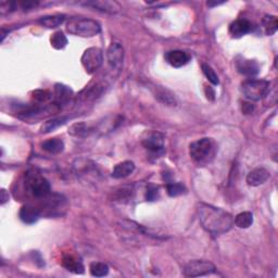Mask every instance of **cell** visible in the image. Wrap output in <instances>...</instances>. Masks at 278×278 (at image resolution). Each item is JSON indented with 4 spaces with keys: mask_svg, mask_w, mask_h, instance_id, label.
<instances>
[{
    "mask_svg": "<svg viewBox=\"0 0 278 278\" xmlns=\"http://www.w3.org/2000/svg\"><path fill=\"white\" fill-rule=\"evenodd\" d=\"M198 216L202 227L214 236L227 233L233 227L234 218L226 211L207 203L198 204Z\"/></svg>",
    "mask_w": 278,
    "mask_h": 278,
    "instance_id": "obj_1",
    "label": "cell"
},
{
    "mask_svg": "<svg viewBox=\"0 0 278 278\" xmlns=\"http://www.w3.org/2000/svg\"><path fill=\"white\" fill-rule=\"evenodd\" d=\"M215 153L214 141L211 138H201L189 146L190 158L198 164H205L213 159Z\"/></svg>",
    "mask_w": 278,
    "mask_h": 278,
    "instance_id": "obj_2",
    "label": "cell"
},
{
    "mask_svg": "<svg viewBox=\"0 0 278 278\" xmlns=\"http://www.w3.org/2000/svg\"><path fill=\"white\" fill-rule=\"evenodd\" d=\"M66 30L72 35L81 37H94L101 32V27L91 19H71L66 24Z\"/></svg>",
    "mask_w": 278,
    "mask_h": 278,
    "instance_id": "obj_3",
    "label": "cell"
},
{
    "mask_svg": "<svg viewBox=\"0 0 278 278\" xmlns=\"http://www.w3.org/2000/svg\"><path fill=\"white\" fill-rule=\"evenodd\" d=\"M25 189L36 199H44L50 195V184L42 175L29 172L25 176Z\"/></svg>",
    "mask_w": 278,
    "mask_h": 278,
    "instance_id": "obj_4",
    "label": "cell"
},
{
    "mask_svg": "<svg viewBox=\"0 0 278 278\" xmlns=\"http://www.w3.org/2000/svg\"><path fill=\"white\" fill-rule=\"evenodd\" d=\"M270 90V82L264 80H247L241 84L244 96L251 101H259L267 95Z\"/></svg>",
    "mask_w": 278,
    "mask_h": 278,
    "instance_id": "obj_5",
    "label": "cell"
},
{
    "mask_svg": "<svg viewBox=\"0 0 278 278\" xmlns=\"http://www.w3.org/2000/svg\"><path fill=\"white\" fill-rule=\"evenodd\" d=\"M102 63H104V54L100 48H88L82 56V64L88 74L95 73L99 70Z\"/></svg>",
    "mask_w": 278,
    "mask_h": 278,
    "instance_id": "obj_6",
    "label": "cell"
},
{
    "mask_svg": "<svg viewBox=\"0 0 278 278\" xmlns=\"http://www.w3.org/2000/svg\"><path fill=\"white\" fill-rule=\"evenodd\" d=\"M215 266L209 261L204 260H195L190 261L189 263L185 266L184 274L187 277H199L210 275L215 272Z\"/></svg>",
    "mask_w": 278,
    "mask_h": 278,
    "instance_id": "obj_7",
    "label": "cell"
},
{
    "mask_svg": "<svg viewBox=\"0 0 278 278\" xmlns=\"http://www.w3.org/2000/svg\"><path fill=\"white\" fill-rule=\"evenodd\" d=\"M164 140H166V137H164L163 134L159 132H151L148 134L147 137L142 139V145L150 152L159 153L163 152L164 150Z\"/></svg>",
    "mask_w": 278,
    "mask_h": 278,
    "instance_id": "obj_8",
    "label": "cell"
},
{
    "mask_svg": "<svg viewBox=\"0 0 278 278\" xmlns=\"http://www.w3.org/2000/svg\"><path fill=\"white\" fill-rule=\"evenodd\" d=\"M108 63L114 70H120L124 60V49L118 43H112L107 51Z\"/></svg>",
    "mask_w": 278,
    "mask_h": 278,
    "instance_id": "obj_9",
    "label": "cell"
},
{
    "mask_svg": "<svg viewBox=\"0 0 278 278\" xmlns=\"http://www.w3.org/2000/svg\"><path fill=\"white\" fill-rule=\"evenodd\" d=\"M270 176L271 174L266 168L256 167L254 169H252V171L247 175V184L252 187L260 186V185L264 184L267 179L270 178Z\"/></svg>",
    "mask_w": 278,
    "mask_h": 278,
    "instance_id": "obj_10",
    "label": "cell"
},
{
    "mask_svg": "<svg viewBox=\"0 0 278 278\" xmlns=\"http://www.w3.org/2000/svg\"><path fill=\"white\" fill-rule=\"evenodd\" d=\"M252 28H253V25L250 21H248L247 19H238L236 20L235 22L230 24L229 27V33L235 38L243 37L244 35L250 33Z\"/></svg>",
    "mask_w": 278,
    "mask_h": 278,
    "instance_id": "obj_11",
    "label": "cell"
},
{
    "mask_svg": "<svg viewBox=\"0 0 278 278\" xmlns=\"http://www.w3.org/2000/svg\"><path fill=\"white\" fill-rule=\"evenodd\" d=\"M166 60L174 68H182L189 62L190 56L183 50H172L166 54Z\"/></svg>",
    "mask_w": 278,
    "mask_h": 278,
    "instance_id": "obj_12",
    "label": "cell"
},
{
    "mask_svg": "<svg viewBox=\"0 0 278 278\" xmlns=\"http://www.w3.org/2000/svg\"><path fill=\"white\" fill-rule=\"evenodd\" d=\"M236 68L240 74L248 77L255 76L260 71V66L257 64V62H255L254 60H248V59L237 60Z\"/></svg>",
    "mask_w": 278,
    "mask_h": 278,
    "instance_id": "obj_13",
    "label": "cell"
},
{
    "mask_svg": "<svg viewBox=\"0 0 278 278\" xmlns=\"http://www.w3.org/2000/svg\"><path fill=\"white\" fill-rule=\"evenodd\" d=\"M40 213V210L34 205L25 204L20 210V219L25 224H34L38 221Z\"/></svg>",
    "mask_w": 278,
    "mask_h": 278,
    "instance_id": "obj_14",
    "label": "cell"
},
{
    "mask_svg": "<svg viewBox=\"0 0 278 278\" xmlns=\"http://www.w3.org/2000/svg\"><path fill=\"white\" fill-rule=\"evenodd\" d=\"M72 96H73V91H72L70 87L63 84H56L55 86V98L56 106H65L71 100Z\"/></svg>",
    "mask_w": 278,
    "mask_h": 278,
    "instance_id": "obj_15",
    "label": "cell"
},
{
    "mask_svg": "<svg viewBox=\"0 0 278 278\" xmlns=\"http://www.w3.org/2000/svg\"><path fill=\"white\" fill-rule=\"evenodd\" d=\"M84 4L88 7H92L97 10L109 13H116L121 9L120 4L115 1H109V0H96V1H87Z\"/></svg>",
    "mask_w": 278,
    "mask_h": 278,
    "instance_id": "obj_16",
    "label": "cell"
},
{
    "mask_svg": "<svg viewBox=\"0 0 278 278\" xmlns=\"http://www.w3.org/2000/svg\"><path fill=\"white\" fill-rule=\"evenodd\" d=\"M135 171V164L132 161H124L116 164L113 168L112 172V177L121 179V178H125L127 176Z\"/></svg>",
    "mask_w": 278,
    "mask_h": 278,
    "instance_id": "obj_17",
    "label": "cell"
},
{
    "mask_svg": "<svg viewBox=\"0 0 278 278\" xmlns=\"http://www.w3.org/2000/svg\"><path fill=\"white\" fill-rule=\"evenodd\" d=\"M96 132V127L86 124V123H76L69 130V134L75 137H87Z\"/></svg>",
    "mask_w": 278,
    "mask_h": 278,
    "instance_id": "obj_18",
    "label": "cell"
},
{
    "mask_svg": "<svg viewBox=\"0 0 278 278\" xmlns=\"http://www.w3.org/2000/svg\"><path fill=\"white\" fill-rule=\"evenodd\" d=\"M68 121H69L68 116H59V117L51 118V120L45 122L43 126L40 127V133L47 134V133L53 132V131L56 130V128H59L60 126L64 125Z\"/></svg>",
    "mask_w": 278,
    "mask_h": 278,
    "instance_id": "obj_19",
    "label": "cell"
},
{
    "mask_svg": "<svg viewBox=\"0 0 278 278\" xmlns=\"http://www.w3.org/2000/svg\"><path fill=\"white\" fill-rule=\"evenodd\" d=\"M38 22L45 28H56L60 27V25L64 22V15H61V14L47 15V17L40 18L38 20Z\"/></svg>",
    "mask_w": 278,
    "mask_h": 278,
    "instance_id": "obj_20",
    "label": "cell"
},
{
    "mask_svg": "<svg viewBox=\"0 0 278 278\" xmlns=\"http://www.w3.org/2000/svg\"><path fill=\"white\" fill-rule=\"evenodd\" d=\"M42 147L45 151L53 153V154H56V153H60L63 151L64 142L59 138H54V139H49V140L45 141L42 145Z\"/></svg>",
    "mask_w": 278,
    "mask_h": 278,
    "instance_id": "obj_21",
    "label": "cell"
},
{
    "mask_svg": "<svg viewBox=\"0 0 278 278\" xmlns=\"http://www.w3.org/2000/svg\"><path fill=\"white\" fill-rule=\"evenodd\" d=\"M262 25H263L266 35H274L278 28V20L275 15H265L262 20Z\"/></svg>",
    "mask_w": 278,
    "mask_h": 278,
    "instance_id": "obj_22",
    "label": "cell"
},
{
    "mask_svg": "<svg viewBox=\"0 0 278 278\" xmlns=\"http://www.w3.org/2000/svg\"><path fill=\"white\" fill-rule=\"evenodd\" d=\"M253 223V214L251 212L239 213L234 220V224L239 228H248Z\"/></svg>",
    "mask_w": 278,
    "mask_h": 278,
    "instance_id": "obj_23",
    "label": "cell"
},
{
    "mask_svg": "<svg viewBox=\"0 0 278 278\" xmlns=\"http://www.w3.org/2000/svg\"><path fill=\"white\" fill-rule=\"evenodd\" d=\"M63 265L68 271H71L76 274H82L84 272V266L81 261H77L73 256L64 257Z\"/></svg>",
    "mask_w": 278,
    "mask_h": 278,
    "instance_id": "obj_24",
    "label": "cell"
},
{
    "mask_svg": "<svg viewBox=\"0 0 278 278\" xmlns=\"http://www.w3.org/2000/svg\"><path fill=\"white\" fill-rule=\"evenodd\" d=\"M90 274L95 277H104L109 273V266L102 262H94L89 267Z\"/></svg>",
    "mask_w": 278,
    "mask_h": 278,
    "instance_id": "obj_25",
    "label": "cell"
},
{
    "mask_svg": "<svg viewBox=\"0 0 278 278\" xmlns=\"http://www.w3.org/2000/svg\"><path fill=\"white\" fill-rule=\"evenodd\" d=\"M51 46L56 49H63L66 44H68V39H66L65 35L62 32L55 33L50 38Z\"/></svg>",
    "mask_w": 278,
    "mask_h": 278,
    "instance_id": "obj_26",
    "label": "cell"
},
{
    "mask_svg": "<svg viewBox=\"0 0 278 278\" xmlns=\"http://www.w3.org/2000/svg\"><path fill=\"white\" fill-rule=\"evenodd\" d=\"M201 68H202L203 74H204L205 77H207V79L209 80L210 83H212L213 85H219V84H220V80H219L218 75H216L214 70H213L212 68H211V66H210L209 64L202 63Z\"/></svg>",
    "mask_w": 278,
    "mask_h": 278,
    "instance_id": "obj_27",
    "label": "cell"
},
{
    "mask_svg": "<svg viewBox=\"0 0 278 278\" xmlns=\"http://www.w3.org/2000/svg\"><path fill=\"white\" fill-rule=\"evenodd\" d=\"M167 190L168 195H171V197H176V195H182L185 192V187L181 183H168L167 185Z\"/></svg>",
    "mask_w": 278,
    "mask_h": 278,
    "instance_id": "obj_28",
    "label": "cell"
},
{
    "mask_svg": "<svg viewBox=\"0 0 278 278\" xmlns=\"http://www.w3.org/2000/svg\"><path fill=\"white\" fill-rule=\"evenodd\" d=\"M156 98H158V99L160 100L161 102H163V104H167V105H175L174 97H173L171 94H169V92H168L167 90L161 89V90L157 91Z\"/></svg>",
    "mask_w": 278,
    "mask_h": 278,
    "instance_id": "obj_29",
    "label": "cell"
},
{
    "mask_svg": "<svg viewBox=\"0 0 278 278\" xmlns=\"http://www.w3.org/2000/svg\"><path fill=\"white\" fill-rule=\"evenodd\" d=\"M33 95L34 100L37 101L38 104H45L51 99V94L48 90H35Z\"/></svg>",
    "mask_w": 278,
    "mask_h": 278,
    "instance_id": "obj_30",
    "label": "cell"
},
{
    "mask_svg": "<svg viewBox=\"0 0 278 278\" xmlns=\"http://www.w3.org/2000/svg\"><path fill=\"white\" fill-rule=\"evenodd\" d=\"M158 197H159V187L153 186V185L148 186L146 192V199L148 201H154V200L158 199Z\"/></svg>",
    "mask_w": 278,
    "mask_h": 278,
    "instance_id": "obj_31",
    "label": "cell"
},
{
    "mask_svg": "<svg viewBox=\"0 0 278 278\" xmlns=\"http://www.w3.org/2000/svg\"><path fill=\"white\" fill-rule=\"evenodd\" d=\"M205 95H207L209 100H214L215 99V91L211 86L205 87Z\"/></svg>",
    "mask_w": 278,
    "mask_h": 278,
    "instance_id": "obj_32",
    "label": "cell"
},
{
    "mask_svg": "<svg viewBox=\"0 0 278 278\" xmlns=\"http://www.w3.org/2000/svg\"><path fill=\"white\" fill-rule=\"evenodd\" d=\"M6 195H7V192H6V190H4V189H2V190H1V203H2V204H3L4 202H6L7 200L9 199V195L7 197Z\"/></svg>",
    "mask_w": 278,
    "mask_h": 278,
    "instance_id": "obj_33",
    "label": "cell"
},
{
    "mask_svg": "<svg viewBox=\"0 0 278 278\" xmlns=\"http://www.w3.org/2000/svg\"><path fill=\"white\" fill-rule=\"evenodd\" d=\"M222 3H224V1H221V2H211V1H209L208 6L209 7H214V6H219V4H222Z\"/></svg>",
    "mask_w": 278,
    "mask_h": 278,
    "instance_id": "obj_34",
    "label": "cell"
}]
</instances>
